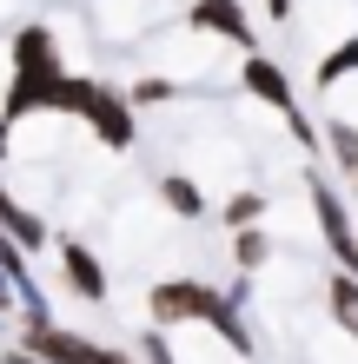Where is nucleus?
<instances>
[{"mask_svg":"<svg viewBox=\"0 0 358 364\" xmlns=\"http://www.w3.org/2000/svg\"><path fill=\"white\" fill-rule=\"evenodd\" d=\"M173 20V0H100L93 7V33L100 40H139Z\"/></svg>","mask_w":358,"mask_h":364,"instance_id":"f257e3e1","label":"nucleus"},{"mask_svg":"<svg viewBox=\"0 0 358 364\" xmlns=\"http://www.w3.org/2000/svg\"><path fill=\"white\" fill-rule=\"evenodd\" d=\"M299 33H312L319 47H352V33H358V0H305L299 7Z\"/></svg>","mask_w":358,"mask_h":364,"instance_id":"f03ea898","label":"nucleus"},{"mask_svg":"<svg viewBox=\"0 0 358 364\" xmlns=\"http://www.w3.org/2000/svg\"><path fill=\"white\" fill-rule=\"evenodd\" d=\"M67 285L80 298H107V272H100V259L87 245H67Z\"/></svg>","mask_w":358,"mask_h":364,"instance_id":"7ed1b4c3","label":"nucleus"},{"mask_svg":"<svg viewBox=\"0 0 358 364\" xmlns=\"http://www.w3.org/2000/svg\"><path fill=\"white\" fill-rule=\"evenodd\" d=\"M159 192H166V205H173L179 219H199V212H206V199H199V186H193V179H166Z\"/></svg>","mask_w":358,"mask_h":364,"instance_id":"20e7f679","label":"nucleus"},{"mask_svg":"<svg viewBox=\"0 0 358 364\" xmlns=\"http://www.w3.org/2000/svg\"><path fill=\"white\" fill-rule=\"evenodd\" d=\"M226 225H233V232L259 225V192H233V199H226Z\"/></svg>","mask_w":358,"mask_h":364,"instance_id":"39448f33","label":"nucleus"},{"mask_svg":"<svg viewBox=\"0 0 358 364\" xmlns=\"http://www.w3.org/2000/svg\"><path fill=\"white\" fill-rule=\"evenodd\" d=\"M332 305H339V318L358 325V285H352V278H332Z\"/></svg>","mask_w":358,"mask_h":364,"instance_id":"423d86ee","label":"nucleus"},{"mask_svg":"<svg viewBox=\"0 0 358 364\" xmlns=\"http://www.w3.org/2000/svg\"><path fill=\"white\" fill-rule=\"evenodd\" d=\"M352 186H358V173H352Z\"/></svg>","mask_w":358,"mask_h":364,"instance_id":"0eeeda50","label":"nucleus"}]
</instances>
